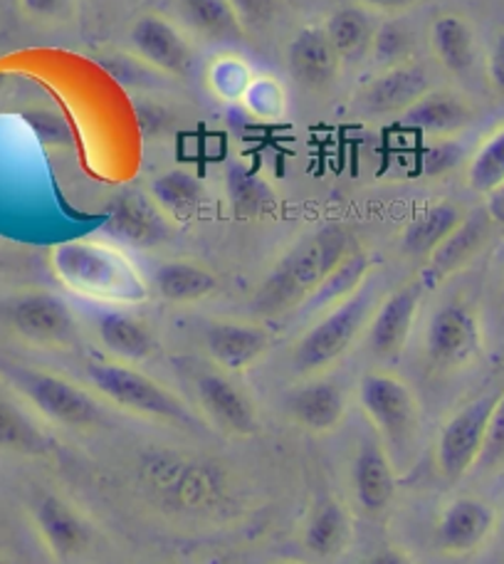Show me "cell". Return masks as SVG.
<instances>
[{
    "mask_svg": "<svg viewBox=\"0 0 504 564\" xmlns=\"http://www.w3.org/2000/svg\"><path fill=\"white\" fill-rule=\"evenodd\" d=\"M50 273L79 297L107 305H141L149 300V282L124 250L95 238H75L50 248Z\"/></svg>",
    "mask_w": 504,
    "mask_h": 564,
    "instance_id": "1",
    "label": "cell"
},
{
    "mask_svg": "<svg viewBox=\"0 0 504 564\" xmlns=\"http://www.w3.org/2000/svg\"><path fill=\"white\" fill-rule=\"evenodd\" d=\"M351 248L354 238L341 226H325L299 238L252 295L250 305L255 315L275 319L299 310Z\"/></svg>",
    "mask_w": 504,
    "mask_h": 564,
    "instance_id": "2",
    "label": "cell"
},
{
    "mask_svg": "<svg viewBox=\"0 0 504 564\" xmlns=\"http://www.w3.org/2000/svg\"><path fill=\"white\" fill-rule=\"evenodd\" d=\"M379 307V280L371 275L354 295L337 307L321 312V317L297 339L292 365L299 375H319L354 347L361 332L369 327Z\"/></svg>",
    "mask_w": 504,
    "mask_h": 564,
    "instance_id": "3",
    "label": "cell"
},
{
    "mask_svg": "<svg viewBox=\"0 0 504 564\" xmlns=\"http://www.w3.org/2000/svg\"><path fill=\"white\" fill-rule=\"evenodd\" d=\"M359 404L374 423L393 466L413 463L420 438V406L406 381L388 371H366L359 381Z\"/></svg>",
    "mask_w": 504,
    "mask_h": 564,
    "instance_id": "4",
    "label": "cell"
},
{
    "mask_svg": "<svg viewBox=\"0 0 504 564\" xmlns=\"http://www.w3.org/2000/svg\"><path fill=\"white\" fill-rule=\"evenodd\" d=\"M85 371L97 394H102L119 409L146 419L176 423V426H194L196 423L194 411L174 391L158 384L134 365H124L117 359H92L87 361Z\"/></svg>",
    "mask_w": 504,
    "mask_h": 564,
    "instance_id": "5",
    "label": "cell"
},
{
    "mask_svg": "<svg viewBox=\"0 0 504 564\" xmlns=\"http://www.w3.org/2000/svg\"><path fill=\"white\" fill-rule=\"evenodd\" d=\"M0 377L23 397L37 414H43L47 421L67 429H89L102 421V406L99 401L53 371L15 365V361L0 359Z\"/></svg>",
    "mask_w": 504,
    "mask_h": 564,
    "instance_id": "6",
    "label": "cell"
},
{
    "mask_svg": "<svg viewBox=\"0 0 504 564\" xmlns=\"http://www.w3.org/2000/svg\"><path fill=\"white\" fill-rule=\"evenodd\" d=\"M6 319L30 345L67 349L79 341V322L65 297L50 290H30L6 302Z\"/></svg>",
    "mask_w": 504,
    "mask_h": 564,
    "instance_id": "7",
    "label": "cell"
},
{
    "mask_svg": "<svg viewBox=\"0 0 504 564\" xmlns=\"http://www.w3.org/2000/svg\"><path fill=\"white\" fill-rule=\"evenodd\" d=\"M500 391H490V394L470 401V404L456 411L446 421V426L440 429L436 460L438 470L448 480H460L478 466L482 446H485L490 416L497 406Z\"/></svg>",
    "mask_w": 504,
    "mask_h": 564,
    "instance_id": "8",
    "label": "cell"
},
{
    "mask_svg": "<svg viewBox=\"0 0 504 564\" xmlns=\"http://www.w3.org/2000/svg\"><path fill=\"white\" fill-rule=\"evenodd\" d=\"M131 53L158 75L186 79L196 69V47L180 30L158 13L134 20L129 30Z\"/></svg>",
    "mask_w": 504,
    "mask_h": 564,
    "instance_id": "9",
    "label": "cell"
},
{
    "mask_svg": "<svg viewBox=\"0 0 504 564\" xmlns=\"http://www.w3.org/2000/svg\"><path fill=\"white\" fill-rule=\"evenodd\" d=\"M105 230L117 243L149 250L166 243L174 234V224L144 191L124 188L109 198Z\"/></svg>",
    "mask_w": 504,
    "mask_h": 564,
    "instance_id": "10",
    "label": "cell"
},
{
    "mask_svg": "<svg viewBox=\"0 0 504 564\" xmlns=\"http://www.w3.org/2000/svg\"><path fill=\"white\" fill-rule=\"evenodd\" d=\"M426 349L432 365L456 369L470 365L482 351V327L465 302H446L428 322Z\"/></svg>",
    "mask_w": 504,
    "mask_h": 564,
    "instance_id": "11",
    "label": "cell"
},
{
    "mask_svg": "<svg viewBox=\"0 0 504 564\" xmlns=\"http://www.w3.org/2000/svg\"><path fill=\"white\" fill-rule=\"evenodd\" d=\"M426 285L420 280L408 282L379 302V307L366 327V341L374 357L383 361H396L406 349L413 325H416L418 310Z\"/></svg>",
    "mask_w": 504,
    "mask_h": 564,
    "instance_id": "12",
    "label": "cell"
},
{
    "mask_svg": "<svg viewBox=\"0 0 504 564\" xmlns=\"http://www.w3.org/2000/svg\"><path fill=\"white\" fill-rule=\"evenodd\" d=\"M196 399L220 431L233 436H252L258 431L255 401L220 371H200L196 377Z\"/></svg>",
    "mask_w": 504,
    "mask_h": 564,
    "instance_id": "13",
    "label": "cell"
},
{
    "mask_svg": "<svg viewBox=\"0 0 504 564\" xmlns=\"http://www.w3.org/2000/svg\"><path fill=\"white\" fill-rule=\"evenodd\" d=\"M430 89L426 67L418 63H406L391 69H381L371 83L359 89L357 109L374 117L403 115Z\"/></svg>",
    "mask_w": 504,
    "mask_h": 564,
    "instance_id": "14",
    "label": "cell"
},
{
    "mask_svg": "<svg viewBox=\"0 0 504 564\" xmlns=\"http://www.w3.org/2000/svg\"><path fill=\"white\" fill-rule=\"evenodd\" d=\"M497 516L485 500L462 496L442 510L436 528V542L446 555H470L480 550L495 532Z\"/></svg>",
    "mask_w": 504,
    "mask_h": 564,
    "instance_id": "15",
    "label": "cell"
},
{
    "mask_svg": "<svg viewBox=\"0 0 504 564\" xmlns=\"http://www.w3.org/2000/svg\"><path fill=\"white\" fill-rule=\"evenodd\" d=\"M492 228H495V224L487 218L485 210L465 216V220L426 258V268L418 278L426 290L438 288L440 282H446L470 265L480 256V250L487 246Z\"/></svg>",
    "mask_w": 504,
    "mask_h": 564,
    "instance_id": "16",
    "label": "cell"
},
{
    "mask_svg": "<svg viewBox=\"0 0 504 564\" xmlns=\"http://www.w3.org/2000/svg\"><path fill=\"white\" fill-rule=\"evenodd\" d=\"M478 112L470 99L450 89H428L416 105L408 107L398 117L403 129L418 132L423 137H458L475 122Z\"/></svg>",
    "mask_w": 504,
    "mask_h": 564,
    "instance_id": "17",
    "label": "cell"
},
{
    "mask_svg": "<svg viewBox=\"0 0 504 564\" xmlns=\"http://www.w3.org/2000/svg\"><path fill=\"white\" fill-rule=\"evenodd\" d=\"M33 522L40 540L57 562H69L89 547V528L83 516L59 496H40L33 506Z\"/></svg>",
    "mask_w": 504,
    "mask_h": 564,
    "instance_id": "18",
    "label": "cell"
},
{
    "mask_svg": "<svg viewBox=\"0 0 504 564\" xmlns=\"http://www.w3.org/2000/svg\"><path fill=\"white\" fill-rule=\"evenodd\" d=\"M206 351L208 357L223 371H245L265 357L272 345V335L252 322L220 319L206 327Z\"/></svg>",
    "mask_w": 504,
    "mask_h": 564,
    "instance_id": "19",
    "label": "cell"
},
{
    "mask_svg": "<svg viewBox=\"0 0 504 564\" xmlns=\"http://www.w3.org/2000/svg\"><path fill=\"white\" fill-rule=\"evenodd\" d=\"M351 482L357 502L369 516H379L391 506L396 496V466L381 441L364 438L359 443Z\"/></svg>",
    "mask_w": 504,
    "mask_h": 564,
    "instance_id": "20",
    "label": "cell"
},
{
    "mask_svg": "<svg viewBox=\"0 0 504 564\" xmlns=\"http://www.w3.org/2000/svg\"><path fill=\"white\" fill-rule=\"evenodd\" d=\"M341 57L325 28H302L287 45V67L299 85L329 87L339 77Z\"/></svg>",
    "mask_w": 504,
    "mask_h": 564,
    "instance_id": "21",
    "label": "cell"
},
{
    "mask_svg": "<svg viewBox=\"0 0 504 564\" xmlns=\"http://www.w3.org/2000/svg\"><path fill=\"white\" fill-rule=\"evenodd\" d=\"M97 339L105 347L109 357L124 365H139L156 355L158 341L154 329H151L144 319L131 315L127 310H105L97 315L95 322Z\"/></svg>",
    "mask_w": 504,
    "mask_h": 564,
    "instance_id": "22",
    "label": "cell"
},
{
    "mask_svg": "<svg viewBox=\"0 0 504 564\" xmlns=\"http://www.w3.org/2000/svg\"><path fill=\"white\" fill-rule=\"evenodd\" d=\"M295 423L311 433L335 431L347 416V391L331 379H309L287 399Z\"/></svg>",
    "mask_w": 504,
    "mask_h": 564,
    "instance_id": "23",
    "label": "cell"
},
{
    "mask_svg": "<svg viewBox=\"0 0 504 564\" xmlns=\"http://www.w3.org/2000/svg\"><path fill=\"white\" fill-rule=\"evenodd\" d=\"M149 196L164 210L171 224L194 220L206 204V184L196 171L174 166L151 178Z\"/></svg>",
    "mask_w": 504,
    "mask_h": 564,
    "instance_id": "24",
    "label": "cell"
},
{
    "mask_svg": "<svg viewBox=\"0 0 504 564\" xmlns=\"http://www.w3.org/2000/svg\"><path fill=\"white\" fill-rule=\"evenodd\" d=\"M354 538L351 512L344 502L335 496L319 498L309 510L305 525V547L319 560H335L349 547Z\"/></svg>",
    "mask_w": 504,
    "mask_h": 564,
    "instance_id": "25",
    "label": "cell"
},
{
    "mask_svg": "<svg viewBox=\"0 0 504 564\" xmlns=\"http://www.w3.org/2000/svg\"><path fill=\"white\" fill-rule=\"evenodd\" d=\"M430 47L440 67L456 77L470 75L478 65L475 28L462 15H438L430 25Z\"/></svg>",
    "mask_w": 504,
    "mask_h": 564,
    "instance_id": "26",
    "label": "cell"
},
{
    "mask_svg": "<svg viewBox=\"0 0 504 564\" xmlns=\"http://www.w3.org/2000/svg\"><path fill=\"white\" fill-rule=\"evenodd\" d=\"M178 13L190 33L216 45H233L248 28L230 0H178Z\"/></svg>",
    "mask_w": 504,
    "mask_h": 564,
    "instance_id": "27",
    "label": "cell"
},
{
    "mask_svg": "<svg viewBox=\"0 0 504 564\" xmlns=\"http://www.w3.org/2000/svg\"><path fill=\"white\" fill-rule=\"evenodd\" d=\"M154 290L161 300L174 305H190L213 295L218 278L213 270L196 260H164L154 270Z\"/></svg>",
    "mask_w": 504,
    "mask_h": 564,
    "instance_id": "28",
    "label": "cell"
},
{
    "mask_svg": "<svg viewBox=\"0 0 504 564\" xmlns=\"http://www.w3.org/2000/svg\"><path fill=\"white\" fill-rule=\"evenodd\" d=\"M371 273H374V263H371L369 253L354 246L335 268H331V273L319 282V288L311 292L309 300L299 310L307 312V315H315V312H327L331 307H337L339 302L354 295V292L371 278Z\"/></svg>",
    "mask_w": 504,
    "mask_h": 564,
    "instance_id": "29",
    "label": "cell"
},
{
    "mask_svg": "<svg viewBox=\"0 0 504 564\" xmlns=\"http://www.w3.org/2000/svg\"><path fill=\"white\" fill-rule=\"evenodd\" d=\"M465 214L458 204H450V200H440V204H432L426 210L410 220L401 236V248L406 256L416 258H428L432 250H436L442 240H446L452 230H456Z\"/></svg>",
    "mask_w": 504,
    "mask_h": 564,
    "instance_id": "30",
    "label": "cell"
},
{
    "mask_svg": "<svg viewBox=\"0 0 504 564\" xmlns=\"http://www.w3.org/2000/svg\"><path fill=\"white\" fill-rule=\"evenodd\" d=\"M379 23L374 13L364 6H347L339 8L327 20V35L331 45L341 57V63H359V59L369 57L371 45H374Z\"/></svg>",
    "mask_w": 504,
    "mask_h": 564,
    "instance_id": "31",
    "label": "cell"
},
{
    "mask_svg": "<svg viewBox=\"0 0 504 564\" xmlns=\"http://www.w3.org/2000/svg\"><path fill=\"white\" fill-rule=\"evenodd\" d=\"M226 194L238 218H262L275 210L277 194L270 181L243 161H233L226 169Z\"/></svg>",
    "mask_w": 504,
    "mask_h": 564,
    "instance_id": "32",
    "label": "cell"
},
{
    "mask_svg": "<svg viewBox=\"0 0 504 564\" xmlns=\"http://www.w3.org/2000/svg\"><path fill=\"white\" fill-rule=\"evenodd\" d=\"M0 448L20 456H45L50 451L40 423L8 394H0Z\"/></svg>",
    "mask_w": 504,
    "mask_h": 564,
    "instance_id": "33",
    "label": "cell"
},
{
    "mask_svg": "<svg viewBox=\"0 0 504 564\" xmlns=\"http://www.w3.org/2000/svg\"><path fill=\"white\" fill-rule=\"evenodd\" d=\"M504 184V124L472 151L468 161V186L480 196Z\"/></svg>",
    "mask_w": 504,
    "mask_h": 564,
    "instance_id": "34",
    "label": "cell"
},
{
    "mask_svg": "<svg viewBox=\"0 0 504 564\" xmlns=\"http://www.w3.org/2000/svg\"><path fill=\"white\" fill-rule=\"evenodd\" d=\"M252 77H255V73H252L248 59L235 53H223L213 57L206 69V83L210 95L220 99V102L230 105H240V99H243Z\"/></svg>",
    "mask_w": 504,
    "mask_h": 564,
    "instance_id": "35",
    "label": "cell"
},
{
    "mask_svg": "<svg viewBox=\"0 0 504 564\" xmlns=\"http://www.w3.org/2000/svg\"><path fill=\"white\" fill-rule=\"evenodd\" d=\"M416 53V33L401 18H391L388 23L376 28L374 45H371L369 57L374 59L379 69H391L410 63V55Z\"/></svg>",
    "mask_w": 504,
    "mask_h": 564,
    "instance_id": "36",
    "label": "cell"
},
{
    "mask_svg": "<svg viewBox=\"0 0 504 564\" xmlns=\"http://www.w3.org/2000/svg\"><path fill=\"white\" fill-rule=\"evenodd\" d=\"M240 105L248 109V115L262 122H275V119L285 117L287 109V97L285 87H282L275 77L270 75H255L252 83L248 85Z\"/></svg>",
    "mask_w": 504,
    "mask_h": 564,
    "instance_id": "37",
    "label": "cell"
},
{
    "mask_svg": "<svg viewBox=\"0 0 504 564\" xmlns=\"http://www.w3.org/2000/svg\"><path fill=\"white\" fill-rule=\"evenodd\" d=\"M468 159V147L458 137H440L430 139L426 147L418 151V169L423 176L440 178L456 171L462 161Z\"/></svg>",
    "mask_w": 504,
    "mask_h": 564,
    "instance_id": "38",
    "label": "cell"
},
{
    "mask_svg": "<svg viewBox=\"0 0 504 564\" xmlns=\"http://www.w3.org/2000/svg\"><path fill=\"white\" fill-rule=\"evenodd\" d=\"M478 466L485 473H497L504 468V389L500 391L497 406L490 416L485 446H482Z\"/></svg>",
    "mask_w": 504,
    "mask_h": 564,
    "instance_id": "39",
    "label": "cell"
},
{
    "mask_svg": "<svg viewBox=\"0 0 504 564\" xmlns=\"http://www.w3.org/2000/svg\"><path fill=\"white\" fill-rule=\"evenodd\" d=\"M20 13L33 23H65L73 18L75 0H18Z\"/></svg>",
    "mask_w": 504,
    "mask_h": 564,
    "instance_id": "40",
    "label": "cell"
},
{
    "mask_svg": "<svg viewBox=\"0 0 504 564\" xmlns=\"http://www.w3.org/2000/svg\"><path fill=\"white\" fill-rule=\"evenodd\" d=\"M230 6L238 10L245 28L267 23L272 13H275V0H230Z\"/></svg>",
    "mask_w": 504,
    "mask_h": 564,
    "instance_id": "41",
    "label": "cell"
},
{
    "mask_svg": "<svg viewBox=\"0 0 504 564\" xmlns=\"http://www.w3.org/2000/svg\"><path fill=\"white\" fill-rule=\"evenodd\" d=\"M485 69H487L490 87L504 97V30L495 35V40H492Z\"/></svg>",
    "mask_w": 504,
    "mask_h": 564,
    "instance_id": "42",
    "label": "cell"
},
{
    "mask_svg": "<svg viewBox=\"0 0 504 564\" xmlns=\"http://www.w3.org/2000/svg\"><path fill=\"white\" fill-rule=\"evenodd\" d=\"M418 3L420 0H361V6L371 10V13H381L391 18L408 13V10H413Z\"/></svg>",
    "mask_w": 504,
    "mask_h": 564,
    "instance_id": "43",
    "label": "cell"
},
{
    "mask_svg": "<svg viewBox=\"0 0 504 564\" xmlns=\"http://www.w3.org/2000/svg\"><path fill=\"white\" fill-rule=\"evenodd\" d=\"M485 214L492 224L504 228V184L485 196Z\"/></svg>",
    "mask_w": 504,
    "mask_h": 564,
    "instance_id": "44",
    "label": "cell"
},
{
    "mask_svg": "<svg viewBox=\"0 0 504 564\" xmlns=\"http://www.w3.org/2000/svg\"><path fill=\"white\" fill-rule=\"evenodd\" d=\"M364 564H416V562H413L408 555H403L401 550L388 547V550L376 552V555H371Z\"/></svg>",
    "mask_w": 504,
    "mask_h": 564,
    "instance_id": "45",
    "label": "cell"
},
{
    "mask_svg": "<svg viewBox=\"0 0 504 564\" xmlns=\"http://www.w3.org/2000/svg\"><path fill=\"white\" fill-rule=\"evenodd\" d=\"M282 564H302V562H282Z\"/></svg>",
    "mask_w": 504,
    "mask_h": 564,
    "instance_id": "46",
    "label": "cell"
},
{
    "mask_svg": "<svg viewBox=\"0 0 504 564\" xmlns=\"http://www.w3.org/2000/svg\"><path fill=\"white\" fill-rule=\"evenodd\" d=\"M502 530H504V516H502Z\"/></svg>",
    "mask_w": 504,
    "mask_h": 564,
    "instance_id": "47",
    "label": "cell"
},
{
    "mask_svg": "<svg viewBox=\"0 0 504 564\" xmlns=\"http://www.w3.org/2000/svg\"><path fill=\"white\" fill-rule=\"evenodd\" d=\"M0 268H3V263H0Z\"/></svg>",
    "mask_w": 504,
    "mask_h": 564,
    "instance_id": "48",
    "label": "cell"
}]
</instances>
